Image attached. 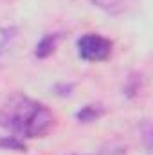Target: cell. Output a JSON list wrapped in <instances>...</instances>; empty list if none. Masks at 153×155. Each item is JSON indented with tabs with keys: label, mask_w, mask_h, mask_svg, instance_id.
<instances>
[{
	"label": "cell",
	"mask_w": 153,
	"mask_h": 155,
	"mask_svg": "<svg viewBox=\"0 0 153 155\" xmlns=\"http://www.w3.org/2000/svg\"><path fill=\"white\" fill-rule=\"evenodd\" d=\"M105 107L99 105V103H90V105H85L81 110L76 112V119L79 123H94L97 121L99 117L105 116Z\"/></svg>",
	"instance_id": "cell-4"
},
{
	"label": "cell",
	"mask_w": 153,
	"mask_h": 155,
	"mask_svg": "<svg viewBox=\"0 0 153 155\" xmlns=\"http://www.w3.org/2000/svg\"><path fill=\"white\" fill-rule=\"evenodd\" d=\"M60 40H61V35H60V33H49V35L41 36V40L36 43V47H34V56L40 58V60L49 58V56L56 51Z\"/></svg>",
	"instance_id": "cell-3"
},
{
	"label": "cell",
	"mask_w": 153,
	"mask_h": 155,
	"mask_svg": "<svg viewBox=\"0 0 153 155\" xmlns=\"http://www.w3.org/2000/svg\"><path fill=\"white\" fill-rule=\"evenodd\" d=\"M139 90H141V76L133 74V76L128 78V81H126V85H124V94H126L128 97H133V96L139 94Z\"/></svg>",
	"instance_id": "cell-8"
},
{
	"label": "cell",
	"mask_w": 153,
	"mask_h": 155,
	"mask_svg": "<svg viewBox=\"0 0 153 155\" xmlns=\"http://www.w3.org/2000/svg\"><path fill=\"white\" fill-rule=\"evenodd\" d=\"M56 123L49 107L20 92L9 96L0 107V126L20 139L45 137Z\"/></svg>",
	"instance_id": "cell-1"
},
{
	"label": "cell",
	"mask_w": 153,
	"mask_h": 155,
	"mask_svg": "<svg viewBox=\"0 0 153 155\" xmlns=\"http://www.w3.org/2000/svg\"><path fill=\"white\" fill-rule=\"evenodd\" d=\"M112 47L114 43L110 40L97 33L83 35L77 40V52L85 61H105L106 58H110Z\"/></svg>",
	"instance_id": "cell-2"
},
{
	"label": "cell",
	"mask_w": 153,
	"mask_h": 155,
	"mask_svg": "<svg viewBox=\"0 0 153 155\" xmlns=\"http://www.w3.org/2000/svg\"><path fill=\"white\" fill-rule=\"evenodd\" d=\"M0 148L15 150V152H25V143H24V139H20L16 135H5L0 139Z\"/></svg>",
	"instance_id": "cell-6"
},
{
	"label": "cell",
	"mask_w": 153,
	"mask_h": 155,
	"mask_svg": "<svg viewBox=\"0 0 153 155\" xmlns=\"http://www.w3.org/2000/svg\"><path fill=\"white\" fill-rule=\"evenodd\" d=\"M16 36H18V31L15 27H9V29H5L2 33V38H0V60L4 58V54L7 52V49L13 45V41L16 40Z\"/></svg>",
	"instance_id": "cell-7"
},
{
	"label": "cell",
	"mask_w": 153,
	"mask_h": 155,
	"mask_svg": "<svg viewBox=\"0 0 153 155\" xmlns=\"http://www.w3.org/2000/svg\"><path fill=\"white\" fill-rule=\"evenodd\" d=\"M92 2H94V5H97L99 9H103L105 13H110V15L124 13L132 4V0H92Z\"/></svg>",
	"instance_id": "cell-5"
},
{
	"label": "cell",
	"mask_w": 153,
	"mask_h": 155,
	"mask_svg": "<svg viewBox=\"0 0 153 155\" xmlns=\"http://www.w3.org/2000/svg\"><path fill=\"white\" fill-rule=\"evenodd\" d=\"M99 155H126V148L122 144H117V143H112L108 146H105L101 150Z\"/></svg>",
	"instance_id": "cell-9"
}]
</instances>
